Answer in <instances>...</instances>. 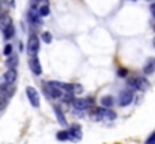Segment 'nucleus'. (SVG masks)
<instances>
[{
    "instance_id": "obj_3",
    "label": "nucleus",
    "mask_w": 155,
    "mask_h": 144,
    "mask_svg": "<svg viewBox=\"0 0 155 144\" xmlns=\"http://www.w3.org/2000/svg\"><path fill=\"white\" fill-rule=\"evenodd\" d=\"M38 51H39V39H38V36L33 35L29 38V42H27V54L32 59V57H36Z\"/></svg>"
},
{
    "instance_id": "obj_6",
    "label": "nucleus",
    "mask_w": 155,
    "mask_h": 144,
    "mask_svg": "<svg viewBox=\"0 0 155 144\" xmlns=\"http://www.w3.org/2000/svg\"><path fill=\"white\" fill-rule=\"evenodd\" d=\"M68 135H69V140L72 141H80L81 137H83V132H81V126L78 123H74L69 126V131H68Z\"/></svg>"
},
{
    "instance_id": "obj_20",
    "label": "nucleus",
    "mask_w": 155,
    "mask_h": 144,
    "mask_svg": "<svg viewBox=\"0 0 155 144\" xmlns=\"http://www.w3.org/2000/svg\"><path fill=\"white\" fill-rule=\"evenodd\" d=\"M127 86H128V90H130V89H131V90H139V89H137V78H136V77L130 78V80L127 81Z\"/></svg>"
},
{
    "instance_id": "obj_14",
    "label": "nucleus",
    "mask_w": 155,
    "mask_h": 144,
    "mask_svg": "<svg viewBox=\"0 0 155 144\" xmlns=\"http://www.w3.org/2000/svg\"><path fill=\"white\" fill-rule=\"evenodd\" d=\"M113 104H114L113 96L107 95V96H103V98H101V105H103V108H111Z\"/></svg>"
},
{
    "instance_id": "obj_27",
    "label": "nucleus",
    "mask_w": 155,
    "mask_h": 144,
    "mask_svg": "<svg viewBox=\"0 0 155 144\" xmlns=\"http://www.w3.org/2000/svg\"><path fill=\"white\" fill-rule=\"evenodd\" d=\"M6 102H8V99H5V98H0V111L6 107Z\"/></svg>"
},
{
    "instance_id": "obj_30",
    "label": "nucleus",
    "mask_w": 155,
    "mask_h": 144,
    "mask_svg": "<svg viewBox=\"0 0 155 144\" xmlns=\"http://www.w3.org/2000/svg\"><path fill=\"white\" fill-rule=\"evenodd\" d=\"M152 44H154V48H155V38H154V41H152Z\"/></svg>"
},
{
    "instance_id": "obj_24",
    "label": "nucleus",
    "mask_w": 155,
    "mask_h": 144,
    "mask_svg": "<svg viewBox=\"0 0 155 144\" xmlns=\"http://www.w3.org/2000/svg\"><path fill=\"white\" fill-rule=\"evenodd\" d=\"M3 54H5V56H8V57H9V56L12 54V45H11V44L5 45V50H3Z\"/></svg>"
},
{
    "instance_id": "obj_16",
    "label": "nucleus",
    "mask_w": 155,
    "mask_h": 144,
    "mask_svg": "<svg viewBox=\"0 0 155 144\" xmlns=\"http://www.w3.org/2000/svg\"><path fill=\"white\" fill-rule=\"evenodd\" d=\"M136 78H137V89H139V90H146V89L149 87L148 80H145V78H142V77H136Z\"/></svg>"
},
{
    "instance_id": "obj_8",
    "label": "nucleus",
    "mask_w": 155,
    "mask_h": 144,
    "mask_svg": "<svg viewBox=\"0 0 155 144\" xmlns=\"http://www.w3.org/2000/svg\"><path fill=\"white\" fill-rule=\"evenodd\" d=\"M30 69H32V72L35 75H41L42 74V66H41L38 57H32L30 59Z\"/></svg>"
},
{
    "instance_id": "obj_4",
    "label": "nucleus",
    "mask_w": 155,
    "mask_h": 144,
    "mask_svg": "<svg viewBox=\"0 0 155 144\" xmlns=\"http://www.w3.org/2000/svg\"><path fill=\"white\" fill-rule=\"evenodd\" d=\"M26 95L29 98V102H30L35 108H39L41 99H39V93H38V90H36L35 87H27V89H26Z\"/></svg>"
},
{
    "instance_id": "obj_13",
    "label": "nucleus",
    "mask_w": 155,
    "mask_h": 144,
    "mask_svg": "<svg viewBox=\"0 0 155 144\" xmlns=\"http://www.w3.org/2000/svg\"><path fill=\"white\" fill-rule=\"evenodd\" d=\"M101 110H103V120H114L116 119V113H113L110 108L101 107Z\"/></svg>"
},
{
    "instance_id": "obj_7",
    "label": "nucleus",
    "mask_w": 155,
    "mask_h": 144,
    "mask_svg": "<svg viewBox=\"0 0 155 144\" xmlns=\"http://www.w3.org/2000/svg\"><path fill=\"white\" fill-rule=\"evenodd\" d=\"M3 81L8 86H14V83L17 81V71L15 69H8L3 75Z\"/></svg>"
},
{
    "instance_id": "obj_2",
    "label": "nucleus",
    "mask_w": 155,
    "mask_h": 144,
    "mask_svg": "<svg viewBox=\"0 0 155 144\" xmlns=\"http://www.w3.org/2000/svg\"><path fill=\"white\" fill-rule=\"evenodd\" d=\"M42 92L48 96V98H51V99H60L62 95H63L62 90H59L57 87L51 86L50 83H44V84H42Z\"/></svg>"
},
{
    "instance_id": "obj_23",
    "label": "nucleus",
    "mask_w": 155,
    "mask_h": 144,
    "mask_svg": "<svg viewBox=\"0 0 155 144\" xmlns=\"http://www.w3.org/2000/svg\"><path fill=\"white\" fill-rule=\"evenodd\" d=\"M42 41H44L45 44H50V42L53 41L51 33H50V32H44V33H42Z\"/></svg>"
},
{
    "instance_id": "obj_11",
    "label": "nucleus",
    "mask_w": 155,
    "mask_h": 144,
    "mask_svg": "<svg viewBox=\"0 0 155 144\" xmlns=\"http://www.w3.org/2000/svg\"><path fill=\"white\" fill-rule=\"evenodd\" d=\"M155 72V59H149L146 62V65L143 66V74L145 75H151Z\"/></svg>"
},
{
    "instance_id": "obj_17",
    "label": "nucleus",
    "mask_w": 155,
    "mask_h": 144,
    "mask_svg": "<svg viewBox=\"0 0 155 144\" xmlns=\"http://www.w3.org/2000/svg\"><path fill=\"white\" fill-rule=\"evenodd\" d=\"M91 117H92L94 122H101V120H103V110H101V108H95V110L92 111Z\"/></svg>"
},
{
    "instance_id": "obj_15",
    "label": "nucleus",
    "mask_w": 155,
    "mask_h": 144,
    "mask_svg": "<svg viewBox=\"0 0 155 144\" xmlns=\"http://www.w3.org/2000/svg\"><path fill=\"white\" fill-rule=\"evenodd\" d=\"M17 65H18V57H17V56H9L8 60H6V66H8V69H15Z\"/></svg>"
},
{
    "instance_id": "obj_31",
    "label": "nucleus",
    "mask_w": 155,
    "mask_h": 144,
    "mask_svg": "<svg viewBox=\"0 0 155 144\" xmlns=\"http://www.w3.org/2000/svg\"><path fill=\"white\" fill-rule=\"evenodd\" d=\"M133 2H134V0H133Z\"/></svg>"
},
{
    "instance_id": "obj_9",
    "label": "nucleus",
    "mask_w": 155,
    "mask_h": 144,
    "mask_svg": "<svg viewBox=\"0 0 155 144\" xmlns=\"http://www.w3.org/2000/svg\"><path fill=\"white\" fill-rule=\"evenodd\" d=\"M29 20H30L35 26H41V24H42L41 15H39V12H38L35 8H32V9L29 11Z\"/></svg>"
},
{
    "instance_id": "obj_28",
    "label": "nucleus",
    "mask_w": 155,
    "mask_h": 144,
    "mask_svg": "<svg viewBox=\"0 0 155 144\" xmlns=\"http://www.w3.org/2000/svg\"><path fill=\"white\" fill-rule=\"evenodd\" d=\"M83 89H81V86H78V84H74V92H81Z\"/></svg>"
},
{
    "instance_id": "obj_32",
    "label": "nucleus",
    "mask_w": 155,
    "mask_h": 144,
    "mask_svg": "<svg viewBox=\"0 0 155 144\" xmlns=\"http://www.w3.org/2000/svg\"><path fill=\"white\" fill-rule=\"evenodd\" d=\"M149 2H151V0H149Z\"/></svg>"
},
{
    "instance_id": "obj_22",
    "label": "nucleus",
    "mask_w": 155,
    "mask_h": 144,
    "mask_svg": "<svg viewBox=\"0 0 155 144\" xmlns=\"http://www.w3.org/2000/svg\"><path fill=\"white\" fill-rule=\"evenodd\" d=\"M38 12H39L41 18H42V17H47V15H50V8H48V5H42V6H41V9H39Z\"/></svg>"
},
{
    "instance_id": "obj_25",
    "label": "nucleus",
    "mask_w": 155,
    "mask_h": 144,
    "mask_svg": "<svg viewBox=\"0 0 155 144\" xmlns=\"http://www.w3.org/2000/svg\"><path fill=\"white\" fill-rule=\"evenodd\" d=\"M127 75H128V71H127L125 68H119V69H117V77H122V78H124V77H127Z\"/></svg>"
},
{
    "instance_id": "obj_26",
    "label": "nucleus",
    "mask_w": 155,
    "mask_h": 144,
    "mask_svg": "<svg viewBox=\"0 0 155 144\" xmlns=\"http://www.w3.org/2000/svg\"><path fill=\"white\" fill-rule=\"evenodd\" d=\"M145 144H155V131L148 137V140L145 141Z\"/></svg>"
},
{
    "instance_id": "obj_5",
    "label": "nucleus",
    "mask_w": 155,
    "mask_h": 144,
    "mask_svg": "<svg viewBox=\"0 0 155 144\" xmlns=\"http://www.w3.org/2000/svg\"><path fill=\"white\" fill-rule=\"evenodd\" d=\"M133 101H134V93L131 90H124V92H120V95L117 96V104L120 107H127Z\"/></svg>"
},
{
    "instance_id": "obj_12",
    "label": "nucleus",
    "mask_w": 155,
    "mask_h": 144,
    "mask_svg": "<svg viewBox=\"0 0 155 144\" xmlns=\"http://www.w3.org/2000/svg\"><path fill=\"white\" fill-rule=\"evenodd\" d=\"M12 24V20H11V17L9 15H2L0 17V30H5L8 26H11Z\"/></svg>"
},
{
    "instance_id": "obj_10",
    "label": "nucleus",
    "mask_w": 155,
    "mask_h": 144,
    "mask_svg": "<svg viewBox=\"0 0 155 144\" xmlns=\"http://www.w3.org/2000/svg\"><path fill=\"white\" fill-rule=\"evenodd\" d=\"M53 111H54V114H56V119H57V122L62 125V126H66L68 123H66V119H65V116H63V113H62V110H60V107H53Z\"/></svg>"
},
{
    "instance_id": "obj_21",
    "label": "nucleus",
    "mask_w": 155,
    "mask_h": 144,
    "mask_svg": "<svg viewBox=\"0 0 155 144\" xmlns=\"http://www.w3.org/2000/svg\"><path fill=\"white\" fill-rule=\"evenodd\" d=\"M56 138H57L59 141H66V140H69L68 131H59V132L56 134Z\"/></svg>"
},
{
    "instance_id": "obj_1",
    "label": "nucleus",
    "mask_w": 155,
    "mask_h": 144,
    "mask_svg": "<svg viewBox=\"0 0 155 144\" xmlns=\"http://www.w3.org/2000/svg\"><path fill=\"white\" fill-rule=\"evenodd\" d=\"M94 98H78V99H74L72 102V107L75 111H84L87 108H91L94 105Z\"/></svg>"
},
{
    "instance_id": "obj_19",
    "label": "nucleus",
    "mask_w": 155,
    "mask_h": 144,
    "mask_svg": "<svg viewBox=\"0 0 155 144\" xmlns=\"http://www.w3.org/2000/svg\"><path fill=\"white\" fill-rule=\"evenodd\" d=\"M60 99H62L63 102H66V104H72L75 98H74V93H72V92H65Z\"/></svg>"
},
{
    "instance_id": "obj_18",
    "label": "nucleus",
    "mask_w": 155,
    "mask_h": 144,
    "mask_svg": "<svg viewBox=\"0 0 155 144\" xmlns=\"http://www.w3.org/2000/svg\"><path fill=\"white\" fill-rule=\"evenodd\" d=\"M14 33H15V29H14L12 24L8 26V27L3 30V36H5V39H11V38H14Z\"/></svg>"
},
{
    "instance_id": "obj_29",
    "label": "nucleus",
    "mask_w": 155,
    "mask_h": 144,
    "mask_svg": "<svg viewBox=\"0 0 155 144\" xmlns=\"http://www.w3.org/2000/svg\"><path fill=\"white\" fill-rule=\"evenodd\" d=\"M151 14H152V17L155 18V3H151Z\"/></svg>"
}]
</instances>
